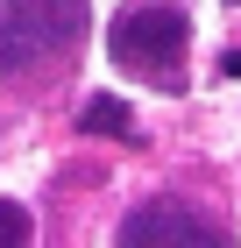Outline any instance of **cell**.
Segmentation results:
<instances>
[{
  "label": "cell",
  "instance_id": "1",
  "mask_svg": "<svg viewBox=\"0 0 241 248\" xmlns=\"http://www.w3.org/2000/svg\"><path fill=\"white\" fill-rule=\"evenodd\" d=\"M107 50L121 71H142L156 85H185V50H192V21L185 7H170V0H128L107 29Z\"/></svg>",
  "mask_w": 241,
  "mask_h": 248
},
{
  "label": "cell",
  "instance_id": "2",
  "mask_svg": "<svg viewBox=\"0 0 241 248\" xmlns=\"http://www.w3.org/2000/svg\"><path fill=\"white\" fill-rule=\"evenodd\" d=\"M85 36V0H0V78L64 57Z\"/></svg>",
  "mask_w": 241,
  "mask_h": 248
},
{
  "label": "cell",
  "instance_id": "3",
  "mask_svg": "<svg viewBox=\"0 0 241 248\" xmlns=\"http://www.w3.org/2000/svg\"><path fill=\"white\" fill-rule=\"evenodd\" d=\"M156 234H170V241H227L220 220H206L199 206H185V199H149V206H135L128 220H121V241H156Z\"/></svg>",
  "mask_w": 241,
  "mask_h": 248
},
{
  "label": "cell",
  "instance_id": "4",
  "mask_svg": "<svg viewBox=\"0 0 241 248\" xmlns=\"http://www.w3.org/2000/svg\"><path fill=\"white\" fill-rule=\"evenodd\" d=\"M78 135H113V142H135V114H128V99H113V93L85 99V107H78Z\"/></svg>",
  "mask_w": 241,
  "mask_h": 248
},
{
  "label": "cell",
  "instance_id": "5",
  "mask_svg": "<svg viewBox=\"0 0 241 248\" xmlns=\"http://www.w3.org/2000/svg\"><path fill=\"white\" fill-rule=\"evenodd\" d=\"M29 234H36L29 206H15V199H0V248H29Z\"/></svg>",
  "mask_w": 241,
  "mask_h": 248
},
{
  "label": "cell",
  "instance_id": "6",
  "mask_svg": "<svg viewBox=\"0 0 241 248\" xmlns=\"http://www.w3.org/2000/svg\"><path fill=\"white\" fill-rule=\"evenodd\" d=\"M220 78H241V50H227V57H220Z\"/></svg>",
  "mask_w": 241,
  "mask_h": 248
},
{
  "label": "cell",
  "instance_id": "7",
  "mask_svg": "<svg viewBox=\"0 0 241 248\" xmlns=\"http://www.w3.org/2000/svg\"><path fill=\"white\" fill-rule=\"evenodd\" d=\"M227 7H241V0H227Z\"/></svg>",
  "mask_w": 241,
  "mask_h": 248
}]
</instances>
